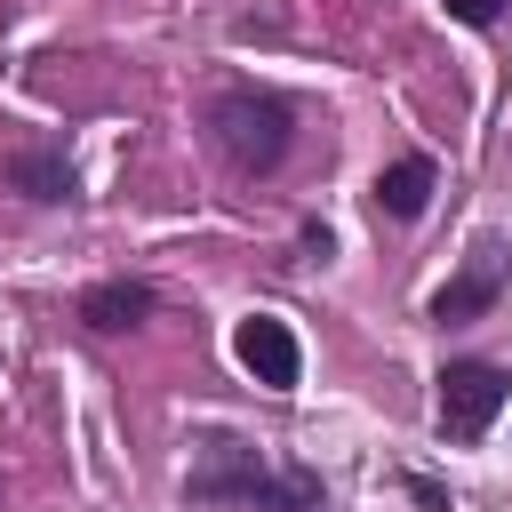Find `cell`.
Returning <instances> with one entry per match:
<instances>
[{"label":"cell","instance_id":"cell-2","mask_svg":"<svg viewBox=\"0 0 512 512\" xmlns=\"http://www.w3.org/2000/svg\"><path fill=\"white\" fill-rule=\"evenodd\" d=\"M208 136L240 176H272L288 160V144H296V104L272 96V88H224L208 104Z\"/></svg>","mask_w":512,"mask_h":512},{"label":"cell","instance_id":"cell-1","mask_svg":"<svg viewBox=\"0 0 512 512\" xmlns=\"http://www.w3.org/2000/svg\"><path fill=\"white\" fill-rule=\"evenodd\" d=\"M184 496L192 504H240V512H320V480L296 472V464H272L256 440L240 432H200V456L184 472Z\"/></svg>","mask_w":512,"mask_h":512},{"label":"cell","instance_id":"cell-9","mask_svg":"<svg viewBox=\"0 0 512 512\" xmlns=\"http://www.w3.org/2000/svg\"><path fill=\"white\" fill-rule=\"evenodd\" d=\"M440 8H448L456 24H472V32H488V24H496V16L512 8V0H440Z\"/></svg>","mask_w":512,"mask_h":512},{"label":"cell","instance_id":"cell-6","mask_svg":"<svg viewBox=\"0 0 512 512\" xmlns=\"http://www.w3.org/2000/svg\"><path fill=\"white\" fill-rule=\"evenodd\" d=\"M160 312V288L152 280H96L88 296H80V320L96 328V336H120V328H144Z\"/></svg>","mask_w":512,"mask_h":512},{"label":"cell","instance_id":"cell-4","mask_svg":"<svg viewBox=\"0 0 512 512\" xmlns=\"http://www.w3.org/2000/svg\"><path fill=\"white\" fill-rule=\"evenodd\" d=\"M232 352H240V368H248L264 392H296V376H304V344H296V328H288L280 312H248V320L232 328Z\"/></svg>","mask_w":512,"mask_h":512},{"label":"cell","instance_id":"cell-3","mask_svg":"<svg viewBox=\"0 0 512 512\" xmlns=\"http://www.w3.org/2000/svg\"><path fill=\"white\" fill-rule=\"evenodd\" d=\"M512 400V376L496 360H448L440 368V432L448 440H480Z\"/></svg>","mask_w":512,"mask_h":512},{"label":"cell","instance_id":"cell-5","mask_svg":"<svg viewBox=\"0 0 512 512\" xmlns=\"http://www.w3.org/2000/svg\"><path fill=\"white\" fill-rule=\"evenodd\" d=\"M496 288H504V248H496V240H480V248H472V264L432 296V320H440V328H464V320H480V312L496 304Z\"/></svg>","mask_w":512,"mask_h":512},{"label":"cell","instance_id":"cell-8","mask_svg":"<svg viewBox=\"0 0 512 512\" xmlns=\"http://www.w3.org/2000/svg\"><path fill=\"white\" fill-rule=\"evenodd\" d=\"M8 184L24 200H72V160L48 144H24V152H8Z\"/></svg>","mask_w":512,"mask_h":512},{"label":"cell","instance_id":"cell-7","mask_svg":"<svg viewBox=\"0 0 512 512\" xmlns=\"http://www.w3.org/2000/svg\"><path fill=\"white\" fill-rule=\"evenodd\" d=\"M432 184H440V168L424 160V152H400L384 176H376V216H392V224H408V216H424V200H432Z\"/></svg>","mask_w":512,"mask_h":512}]
</instances>
